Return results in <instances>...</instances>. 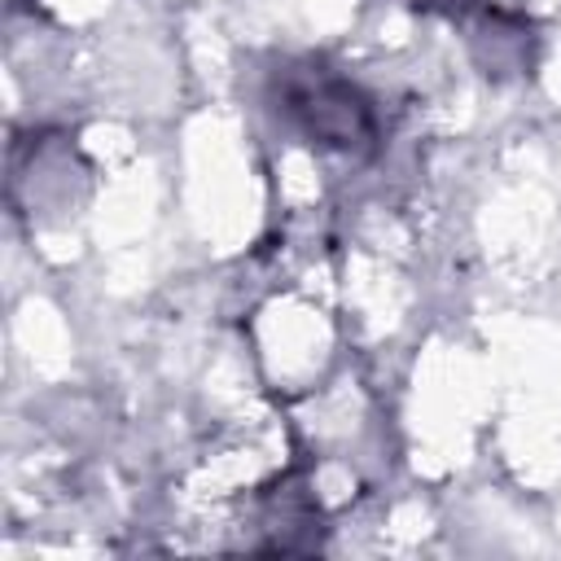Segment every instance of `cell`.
<instances>
[{
	"label": "cell",
	"mask_w": 561,
	"mask_h": 561,
	"mask_svg": "<svg viewBox=\"0 0 561 561\" xmlns=\"http://www.w3.org/2000/svg\"><path fill=\"white\" fill-rule=\"evenodd\" d=\"M285 110L324 145H337V149H351L359 140L373 136V118H368V105L364 96L333 79V75H307L298 79L289 92H285Z\"/></svg>",
	"instance_id": "cell-1"
}]
</instances>
